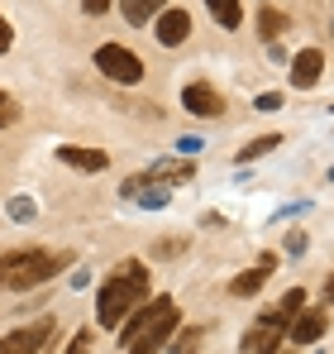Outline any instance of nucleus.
Masks as SVG:
<instances>
[{
	"label": "nucleus",
	"instance_id": "obj_1",
	"mask_svg": "<svg viewBox=\"0 0 334 354\" xmlns=\"http://www.w3.org/2000/svg\"><path fill=\"white\" fill-rule=\"evenodd\" d=\"M144 297H148V268L134 263V259L119 263L115 278H106V283H101V297H96L101 326H106V330H119L124 316H134V306H144Z\"/></svg>",
	"mask_w": 334,
	"mask_h": 354
},
{
	"label": "nucleus",
	"instance_id": "obj_2",
	"mask_svg": "<svg viewBox=\"0 0 334 354\" xmlns=\"http://www.w3.org/2000/svg\"><path fill=\"white\" fill-rule=\"evenodd\" d=\"M177 330V301L172 297H153L148 306H134V321L124 326V354H153L167 345V335Z\"/></svg>",
	"mask_w": 334,
	"mask_h": 354
},
{
	"label": "nucleus",
	"instance_id": "obj_3",
	"mask_svg": "<svg viewBox=\"0 0 334 354\" xmlns=\"http://www.w3.org/2000/svg\"><path fill=\"white\" fill-rule=\"evenodd\" d=\"M67 259L62 254H48V249H10L0 254V288L10 292H29L39 283H48Z\"/></svg>",
	"mask_w": 334,
	"mask_h": 354
},
{
	"label": "nucleus",
	"instance_id": "obj_4",
	"mask_svg": "<svg viewBox=\"0 0 334 354\" xmlns=\"http://www.w3.org/2000/svg\"><path fill=\"white\" fill-rule=\"evenodd\" d=\"M286 326H291V316H286L282 306L263 311V316L244 330V350L248 354H277L282 345H286Z\"/></svg>",
	"mask_w": 334,
	"mask_h": 354
},
{
	"label": "nucleus",
	"instance_id": "obj_5",
	"mask_svg": "<svg viewBox=\"0 0 334 354\" xmlns=\"http://www.w3.org/2000/svg\"><path fill=\"white\" fill-rule=\"evenodd\" d=\"M96 67H101V77H110L119 86H134V82L144 77L139 53H129L124 44H101V48H96Z\"/></svg>",
	"mask_w": 334,
	"mask_h": 354
},
{
	"label": "nucleus",
	"instance_id": "obj_6",
	"mask_svg": "<svg viewBox=\"0 0 334 354\" xmlns=\"http://www.w3.org/2000/svg\"><path fill=\"white\" fill-rule=\"evenodd\" d=\"M191 177V158H163V163H153L148 173L129 177L124 182V196H134V192H144V187H177V182H186Z\"/></svg>",
	"mask_w": 334,
	"mask_h": 354
},
{
	"label": "nucleus",
	"instance_id": "obj_7",
	"mask_svg": "<svg viewBox=\"0 0 334 354\" xmlns=\"http://www.w3.org/2000/svg\"><path fill=\"white\" fill-rule=\"evenodd\" d=\"M48 335H53V321H34V326L5 335V340H0V354H39Z\"/></svg>",
	"mask_w": 334,
	"mask_h": 354
},
{
	"label": "nucleus",
	"instance_id": "obj_8",
	"mask_svg": "<svg viewBox=\"0 0 334 354\" xmlns=\"http://www.w3.org/2000/svg\"><path fill=\"white\" fill-rule=\"evenodd\" d=\"M181 106H186L191 115H201V120H215L224 111L220 91H215V86H206V82H191V86L181 91Z\"/></svg>",
	"mask_w": 334,
	"mask_h": 354
},
{
	"label": "nucleus",
	"instance_id": "obj_9",
	"mask_svg": "<svg viewBox=\"0 0 334 354\" xmlns=\"http://www.w3.org/2000/svg\"><path fill=\"white\" fill-rule=\"evenodd\" d=\"M320 67H325V53H320V48H301V53L291 58V86H296V91H311V86L320 82Z\"/></svg>",
	"mask_w": 334,
	"mask_h": 354
},
{
	"label": "nucleus",
	"instance_id": "obj_10",
	"mask_svg": "<svg viewBox=\"0 0 334 354\" xmlns=\"http://www.w3.org/2000/svg\"><path fill=\"white\" fill-rule=\"evenodd\" d=\"M186 39H191V15L186 10H158V44L177 48Z\"/></svg>",
	"mask_w": 334,
	"mask_h": 354
},
{
	"label": "nucleus",
	"instance_id": "obj_11",
	"mask_svg": "<svg viewBox=\"0 0 334 354\" xmlns=\"http://www.w3.org/2000/svg\"><path fill=\"white\" fill-rule=\"evenodd\" d=\"M273 268H277V254H263V259H258V268H248V273H239V278L229 283V292H234V297H253V292H263V283L273 278Z\"/></svg>",
	"mask_w": 334,
	"mask_h": 354
},
{
	"label": "nucleus",
	"instance_id": "obj_12",
	"mask_svg": "<svg viewBox=\"0 0 334 354\" xmlns=\"http://www.w3.org/2000/svg\"><path fill=\"white\" fill-rule=\"evenodd\" d=\"M320 335H325V311H296V321L286 326L291 345H315Z\"/></svg>",
	"mask_w": 334,
	"mask_h": 354
},
{
	"label": "nucleus",
	"instance_id": "obj_13",
	"mask_svg": "<svg viewBox=\"0 0 334 354\" xmlns=\"http://www.w3.org/2000/svg\"><path fill=\"white\" fill-rule=\"evenodd\" d=\"M57 158H62L67 168H81V173H101V168L110 163L106 153H96V149H77V144H62V149H57Z\"/></svg>",
	"mask_w": 334,
	"mask_h": 354
},
{
	"label": "nucleus",
	"instance_id": "obj_14",
	"mask_svg": "<svg viewBox=\"0 0 334 354\" xmlns=\"http://www.w3.org/2000/svg\"><path fill=\"white\" fill-rule=\"evenodd\" d=\"M119 10H124L129 24H148V19L163 10V0H119Z\"/></svg>",
	"mask_w": 334,
	"mask_h": 354
},
{
	"label": "nucleus",
	"instance_id": "obj_15",
	"mask_svg": "<svg viewBox=\"0 0 334 354\" xmlns=\"http://www.w3.org/2000/svg\"><path fill=\"white\" fill-rule=\"evenodd\" d=\"M210 5V15L220 19L224 29H239V19H244V10H239V0H206Z\"/></svg>",
	"mask_w": 334,
	"mask_h": 354
},
{
	"label": "nucleus",
	"instance_id": "obj_16",
	"mask_svg": "<svg viewBox=\"0 0 334 354\" xmlns=\"http://www.w3.org/2000/svg\"><path fill=\"white\" fill-rule=\"evenodd\" d=\"M282 144V134H263V139H253V144H244V153H239V163H253V158H263V153H273Z\"/></svg>",
	"mask_w": 334,
	"mask_h": 354
},
{
	"label": "nucleus",
	"instance_id": "obj_17",
	"mask_svg": "<svg viewBox=\"0 0 334 354\" xmlns=\"http://www.w3.org/2000/svg\"><path fill=\"white\" fill-rule=\"evenodd\" d=\"M201 340H206V330H201V326H191V330H181V335H177V345H167V354H196V350H201Z\"/></svg>",
	"mask_w": 334,
	"mask_h": 354
},
{
	"label": "nucleus",
	"instance_id": "obj_18",
	"mask_svg": "<svg viewBox=\"0 0 334 354\" xmlns=\"http://www.w3.org/2000/svg\"><path fill=\"white\" fill-rule=\"evenodd\" d=\"M277 306L286 311V316H291V321H296V311L306 306V292H301V288H291V292H282V301H277Z\"/></svg>",
	"mask_w": 334,
	"mask_h": 354
},
{
	"label": "nucleus",
	"instance_id": "obj_19",
	"mask_svg": "<svg viewBox=\"0 0 334 354\" xmlns=\"http://www.w3.org/2000/svg\"><path fill=\"white\" fill-rule=\"evenodd\" d=\"M286 29V15H277V10H263V34H282Z\"/></svg>",
	"mask_w": 334,
	"mask_h": 354
},
{
	"label": "nucleus",
	"instance_id": "obj_20",
	"mask_svg": "<svg viewBox=\"0 0 334 354\" xmlns=\"http://www.w3.org/2000/svg\"><path fill=\"white\" fill-rule=\"evenodd\" d=\"M10 216H14V221H29V216H34V201H10Z\"/></svg>",
	"mask_w": 334,
	"mask_h": 354
},
{
	"label": "nucleus",
	"instance_id": "obj_21",
	"mask_svg": "<svg viewBox=\"0 0 334 354\" xmlns=\"http://www.w3.org/2000/svg\"><path fill=\"white\" fill-rule=\"evenodd\" d=\"M10 120H14V101H10V96H5V91H0V129H5V124H10Z\"/></svg>",
	"mask_w": 334,
	"mask_h": 354
},
{
	"label": "nucleus",
	"instance_id": "obj_22",
	"mask_svg": "<svg viewBox=\"0 0 334 354\" xmlns=\"http://www.w3.org/2000/svg\"><path fill=\"white\" fill-rule=\"evenodd\" d=\"M86 350H91V330H81V335L72 340V350H67V354H86Z\"/></svg>",
	"mask_w": 334,
	"mask_h": 354
},
{
	"label": "nucleus",
	"instance_id": "obj_23",
	"mask_svg": "<svg viewBox=\"0 0 334 354\" xmlns=\"http://www.w3.org/2000/svg\"><path fill=\"white\" fill-rule=\"evenodd\" d=\"M81 10H86V15H106V10H110V0H81Z\"/></svg>",
	"mask_w": 334,
	"mask_h": 354
},
{
	"label": "nucleus",
	"instance_id": "obj_24",
	"mask_svg": "<svg viewBox=\"0 0 334 354\" xmlns=\"http://www.w3.org/2000/svg\"><path fill=\"white\" fill-rule=\"evenodd\" d=\"M258 106H263V111H277L282 96H277V91H263V96H258Z\"/></svg>",
	"mask_w": 334,
	"mask_h": 354
},
{
	"label": "nucleus",
	"instance_id": "obj_25",
	"mask_svg": "<svg viewBox=\"0 0 334 354\" xmlns=\"http://www.w3.org/2000/svg\"><path fill=\"white\" fill-rule=\"evenodd\" d=\"M10 39H14V34H10V24H5V19H0V53H5V48H10Z\"/></svg>",
	"mask_w": 334,
	"mask_h": 354
},
{
	"label": "nucleus",
	"instance_id": "obj_26",
	"mask_svg": "<svg viewBox=\"0 0 334 354\" xmlns=\"http://www.w3.org/2000/svg\"><path fill=\"white\" fill-rule=\"evenodd\" d=\"M325 301H334V273L325 278Z\"/></svg>",
	"mask_w": 334,
	"mask_h": 354
}]
</instances>
